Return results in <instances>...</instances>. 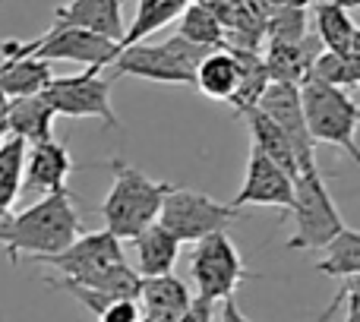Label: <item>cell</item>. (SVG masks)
<instances>
[{"label":"cell","instance_id":"obj_1","mask_svg":"<svg viewBox=\"0 0 360 322\" xmlns=\"http://www.w3.org/2000/svg\"><path fill=\"white\" fill-rule=\"evenodd\" d=\"M79 234L82 221L70 190L48 193L29 209L0 215V243H4L10 262H19V256H32L41 262L67 250Z\"/></svg>","mask_w":360,"mask_h":322},{"label":"cell","instance_id":"obj_2","mask_svg":"<svg viewBox=\"0 0 360 322\" xmlns=\"http://www.w3.org/2000/svg\"><path fill=\"white\" fill-rule=\"evenodd\" d=\"M108 171L114 174V183H111V190H108L105 202L98 205V212H101V218H105V228L111 231L117 240H133V237H139L149 224L158 221L162 202L174 183L146 177L136 165H130V161H124V158L108 161Z\"/></svg>","mask_w":360,"mask_h":322},{"label":"cell","instance_id":"obj_3","mask_svg":"<svg viewBox=\"0 0 360 322\" xmlns=\"http://www.w3.org/2000/svg\"><path fill=\"white\" fill-rule=\"evenodd\" d=\"M215 48L193 44L180 35H171L162 44H130L120 48L114 57V76H136L146 82H162V86H193L196 67L202 57Z\"/></svg>","mask_w":360,"mask_h":322},{"label":"cell","instance_id":"obj_4","mask_svg":"<svg viewBox=\"0 0 360 322\" xmlns=\"http://www.w3.org/2000/svg\"><path fill=\"white\" fill-rule=\"evenodd\" d=\"M291 215L294 234L288 237V250H323L345 228L342 212L329 196V186L316 165L300 167V174L294 177Z\"/></svg>","mask_w":360,"mask_h":322},{"label":"cell","instance_id":"obj_5","mask_svg":"<svg viewBox=\"0 0 360 322\" xmlns=\"http://www.w3.org/2000/svg\"><path fill=\"white\" fill-rule=\"evenodd\" d=\"M300 105L313 143L335 146L348 155L357 149L354 133L360 127V108L345 89L310 76L307 82H300Z\"/></svg>","mask_w":360,"mask_h":322},{"label":"cell","instance_id":"obj_6","mask_svg":"<svg viewBox=\"0 0 360 322\" xmlns=\"http://www.w3.org/2000/svg\"><path fill=\"white\" fill-rule=\"evenodd\" d=\"M117 41L105 35H95L86 29H73V25H51L44 35L32 38V41H4L0 44V57H38V60H73L82 67H111L117 57Z\"/></svg>","mask_w":360,"mask_h":322},{"label":"cell","instance_id":"obj_7","mask_svg":"<svg viewBox=\"0 0 360 322\" xmlns=\"http://www.w3.org/2000/svg\"><path fill=\"white\" fill-rule=\"evenodd\" d=\"M240 209H231L224 202H215L212 196L196 190H186V186H171L168 196L162 202L158 212V224H162L168 234H174L180 243H196L209 234L218 231H228V224L237 218Z\"/></svg>","mask_w":360,"mask_h":322},{"label":"cell","instance_id":"obj_8","mask_svg":"<svg viewBox=\"0 0 360 322\" xmlns=\"http://www.w3.org/2000/svg\"><path fill=\"white\" fill-rule=\"evenodd\" d=\"M190 278L199 291L196 297H205L212 304L234 297L240 281L247 278V269H243L240 250L234 247L228 231H218V234L196 240L193 262H190Z\"/></svg>","mask_w":360,"mask_h":322},{"label":"cell","instance_id":"obj_9","mask_svg":"<svg viewBox=\"0 0 360 322\" xmlns=\"http://www.w3.org/2000/svg\"><path fill=\"white\" fill-rule=\"evenodd\" d=\"M44 98L63 117H95L105 127H120L111 108V79L98 67H86L76 76H54L44 86Z\"/></svg>","mask_w":360,"mask_h":322},{"label":"cell","instance_id":"obj_10","mask_svg":"<svg viewBox=\"0 0 360 322\" xmlns=\"http://www.w3.org/2000/svg\"><path fill=\"white\" fill-rule=\"evenodd\" d=\"M41 262L57 269V278L82 285V281H89L92 275L114 266V262H124V247H120V240L108 228L105 231H82L67 250H60L57 256H48V259H41Z\"/></svg>","mask_w":360,"mask_h":322},{"label":"cell","instance_id":"obj_11","mask_svg":"<svg viewBox=\"0 0 360 322\" xmlns=\"http://www.w3.org/2000/svg\"><path fill=\"white\" fill-rule=\"evenodd\" d=\"M256 108L288 136L300 167L316 165V161H313V136H310V130H307L304 105H300V86H291V82H269Z\"/></svg>","mask_w":360,"mask_h":322},{"label":"cell","instance_id":"obj_12","mask_svg":"<svg viewBox=\"0 0 360 322\" xmlns=\"http://www.w3.org/2000/svg\"><path fill=\"white\" fill-rule=\"evenodd\" d=\"M294 202V180L275 165L272 158H266L259 149H250L247 158V177L243 186L237 190V196L231 199V209H243V205H269L278 212H291Z\"/></svg>","mask_w":360,"mask_h":322},{"label":"cell","instance_id":"obj_13","mask_svg":"<svg viewBox=\"0 0 360 322\" xmlns=\"http://www.w3.org/2000/svg\"><path fill=\"white\" fill-rule=\"evenodd\" d=\"M73 158L67 146H60L54 136L44 143L25 146V165H22V190L25 193H57L67 190V177L73 174Z\"/></svg>","mask_w":360,"mask_h":322},{"label":"cell","instance_id":"obj_14","mask_svg":"<svg viewBox=\"0 0 360 322\" xmlns=\"http://www.w3.org/2000/svg\"><path fill=\"white\" fill-rule=\"evenodd\" d=\"M54 25H73V29H86L95 35H105L120 44L124 38V13H120V0H70V4L54 10Z\"/></svg>","mask_w":360,"mask_h":322},{"label":"cell","instance_id":"obj_15","mask_svg":"<svg viewBox=\"0 0 360 322\" xmlns=\"http://www.w3.org/2000/svg\"><path fill=\"white\" fill-rule=\"evenodd\" d=\"M323 54V44L319 38L307 35L294 44H278V41H269L266 44V70H269V79L272 82H291V86H300L313 76V63L316 57Z\"/></svg>","mask_w":360,"mask_h":322},{"label":"cell","instance_id":"obj_16","mask_svg":"<svg viewBox=\"0 0 360 322\" xmlns=\"http://www.w3.org/2000/svg\"><path fill=\"white\" fill-rule=\"evenodd\" d=\"M190 300V288L174 272L143 278V288H139V310L152 322H177L186 313Z\"/></svg>","mask_w":360,"mask_h":322},{"label":"cell","instance_id":"obj_17","mask_svg":"<svg viewBox=\"0 0 360 322\" xmlns=\"http://www.w3.org/2000/svg\"><path fill=\"white\" fill-rule=\"evenodd\" d=\"M54 117V108L48 105L41 92L25 95V98H10V105H6V136L22 139L25 146L44 143V139H51Z\"/></svg>","mask_w":360,"mask_h":322},{"label":"cell","instance_id":"obj_18","mask_svg":"<svg viewBox=\"0 0 360 322\" xmlns=\"http://www.w3.org/2000/svg\"><path fill=\"white\" fill-rule=\"evenodd\" d=\"M136 240V275L139 278H155V275H171L177 266V253L184 243L177 240L174 234L162 228V224H149Z\"/></svg>","mask_w":360,"mask_h":322},{"label":"cell","instance_id":"obj_19","mask_svg":"<svg viewBox=\"0 0 360 322\" xmlns=\"http://www.w3.org/2000/svg\"><path fill=\"white\" fill-rule=\"evenodd\" d=\"M237 60V89L231 95L228 105L234 108L237 117L250 114L256 105H259L262 92L272 79H269V70H266V60H262L259 51H243V48H228Z\"/></svg>","mask_w":360,"mask_h":322},{"label":"cell","instance_id":"obj_20","mask_svg":"<svg viewBox=\"0 0 360 322\" xmlns=\"http://www.w3.org/2000/svg\"><path fill=\"white\" fill-rule=\"evenodd\" d=\"M54 79L48 60L38 57H0V92L6 98H25V95L44 92Z\"/></svg>","mask_w":360,"mask_h":322},{"label":"cell","instance_id":"obj_21","mask_svg":"<svg viewBox=\"0 0 360 322\" xmlns=\"http://www.w3.org/2000/svg\"><path fill=\"white\" fill-rule=\"evenodd\" d=\"M193 86L205 95V98L215 101H231L237 89V60L228 48H215L202 57V63L196 67L193 76Z\"/></svg>","mask_w":360,"mask_h":322},{"label":"cell","instance_id":"obj_22","mask_svg":"<svg viewBox=\"0 0 360 322\" xmlns=\"http://www.w3.org/2000/svg\"><path fill=\"white\" fill-rule=\"evenodd\" d=\"M243 120L250 124V133H253V146H256V149H259L266 158H272L291 180L297 177L300 165H297V155H294V146L288 143L285 133H281L278 127H275L272 120L259 111V108H253L250 114H243Z\"/></svg>","mask_w":360,"mask_h":322},{"label":"cell","instance_id":"obj_23","mask_svg":"<svg viewBox=\"0 0 360 322\" xmlns=\"http://www.w3.org/2000/svg\"><path fill=\"white\" fill-rule=\"evenodd\" d=\"M313 16H316V32L313 35L319 38L323 51H332V54H345L351 51V38H354V19H351L348 6L335 4V0H323V4L313 6Z\"/></svg>","mask_w":360,"mask_h":322},{"label":"cell","instance_id":"obj_24","mask_svg":"<svg viewBox=\"0 0 360 322\" xmlns=\"http://www.w3.org/2000/svg\"><path fill=\"white\" fill-rule=\"evenodd\" d=\"M190 4L193 0H139L136 16H133V22L124 29V38H120L117 48H130V44L143 41L152 32L165 29V25L174 22Z\"/></svg>","mask_w":360,"mask_h":322},{"label":"cell","instance_id":"obj_25","mask_svg":"<svg viewBox=\"0 0 360 322\" xmlns=\"http://www.w3.org/2000/svg\"><path fill=\"white\" fill-rule=\"evenodd\" d=\"M323 250H326V256L316 262V272L329 275V278L360 275V231L342 228Z\"/></svg>","mask_w":360,"mask_h":322},{"label":"cell","instance_id":"obj_26","mask_svg":"<svg viewBox=\"0 0 360 322\" xmlns=\"http://www.w3.org/2000/svg\"><path fill=\"white\" fill-rule=\"evenodd\" d=\"M22 165H25V143L16 136L0 139V215L13 209L16 196L22 193Z\"/></svg>","mask_w":360,"mask_h":322},{"label":"cell","instance_id":"obj_27","mask_svg":"<svg viewBox=\"0 0 360 322\" xmlns=\"http://www.w3.org/2000/svg\"><path fill=\"white\" fill-rule=\"evenodd\" d=\"M310 35V6H269L266 4V44H294Z\"/></svg>","mask_w":360,"mask_h":322},{"label":"cell","instance_id":"obj_28","mask_svg":"<svg viewBox=\"0 0 360 322\" xmlns=\"http://www.w3.org/2000/svg\"><path fill=\"white\" fill-rule=\"evenodd\" d=\"M177 35L186 38L193 44H202V48H224V29L215 16H212L205 6H199L193 0L184 13L177 16Z\"/></svg>","mask_w":360,"mask_h":322},{"label":"cell","instance_id":"obj_29","mask_svg":"<svg viewBox=\"0 0 360 322\" xmlns=\"http://www.w3.org/2000/svg\"><path fill=\"white\" fill-rule=\"evenodd\" d=\"M313 76L323 82H332L338 89H348V86H360V54H332V51H323L313 63Z\"/></svg>","mask_w":360,"mask_h":322},{"label":"cell","instance_id":"obj_30","mask_svg":"<svg viewBox=\"0 0 360 322\" xmlns=\"http://www.w3.org/2000/svg\"><path fill=\"white\" fill-rule=\"evenodd\" d=\"M143 310H139V300H111L105 310L98 313V322H139Z\"/></svg>","mask_w":360,"mask_h":322},{"label":"cell","instance_id":"obj_31","mask_svg":"<svg viewBox=\"0 0 360 322\" xmlns=\"http://www.w3.org/2000/svg\"><path fill=\"white\" fill-rule=\"evenodd\" d=\"M199 6H205V10L212 13V16L221 22V29L228 32L231 25H234V19L240 16V10H243V4L247 0H196Z\"/></svg>","mask_w":360,"mask_h":322},{"label":"cell","instance_id":"obj_32","mask_svg":"<svg viewBox=\"0 0 360 322\" xmlns=\"http://www.w3.org/2000/svg\"><path fill=\"white\" fill-rule=\"evenodd\" d=\"M338 297H345V304H348V316H345V322H360V275L345 278V291L338 294Z\"/></svg>","mask_w":360,"mask_h":322},{"label":"cell","instance_id":"obj_33","mask_svg":"<svg viewBox=\"0 0 360 322\" xmlns=\"http://www.w3.org/2000/svg\"><path fill=\"white\" fill-rule=\"evenodd\" d=\"M212 319H215V304L205 297H193L186 313L177 322H212Z\"/></svg>","mask_w":360,"mask_h":322},{"label":"cell","instance_id":"obj_34","mask_svg":"<svg viewBox=\"0 0 360 322\" xmlns=\"http://www.w3.org/2000/svg\"><path fill=\"white\" fill-rule=\"evenodd\" d=\"M221 319L218 322H250L247 316H243L240 310H237V304H234V297H228V300H221Z\"/></svg>","mask_w":360,"mask_h":322},{"label":"cell","instance_id":"obj_35","mask_svg":"<svg viewBox=\"0 0 360 322\" xmlns=\"http://www.w3.org/2000/svg\"><path fill=\"white\" fill-rule=\"evenodd\" d=\"M6 105H10V98L0 92V139L6 136Z\"/></svg>","mask_w":360,"mask_h":322},{"label":"cell","instance_id":"obj_36","mask_svg":"<svg viewBox=\"0 0 360 322\" xmlns=\"http://www.w3.org/2000/svg\"><path fill=\"white\" fill-rule=\"evenodd\" d=\"M269 6H310L313 0H266Z\"/></svg>","mask_w":360,"mask_h":322},{"label":"cell","instance_id":"obj_37","mask_svg":"<svg viewBox=\"0 0 360 322\" xmlns=\"http://www.w3.org/2000/svg\"><path fill=\"white\" fill-rule=\"evenodd\" d=\"M351 54H360V29H354V38H351Z\"/></svg>","mask_w":360,"mask_h":322},{"label":"cell","instance_id":"obj_38","mask_svg":"<svg viewBox=\"0 0 360 322\" xmlns=\"http://www.w3.org/2000/svg\"><path fill=\"white\" fill-rule=\"evenodd\" d=\"M335 4H342V6H348L351 10V6H360V0H335Z\"/></svg>","mask_w":360,"mask_h":322},{"label":"cell","instance_id":"obj_39","mask_svg":"<svg viewBox=\"0 0 360 322\" xmlns=\"http://www.w3.org/2000/svg\"><path fill=\"white\" fill-rule=\"evenodd\" d=\"M351 158H354V165L360 167V149H354V152H351Z\"/></svg>","mask_w":360,"mask_h":322},{"label":"cell","instance_id":"obj_40","mask_svg":"<svg viewBox=\"0 0 360 322\" xmlns=\"http://www.w3.org/2000/svg\"><path fill=\"white\" fill-rule=\"evenodd\" d=\"M329 316H332V310H326V313H323V319H319V322H326V319H329Z\"/></svg>","mask_w":360,"mask_h":322},{"label":"cell","instance_id":"obj_41","mask_svg":"<svg viewBox=\"0 0 360 322\" xmlns=\"http://www.w3.org/2000/svg\"><path fill=\"white\" fill-rule=\"evenodd\" d=\"M139 322H152V319H146V316H143V319H139Z\"/></svg>","mask_w":360,"mask_h":322}]
</instances>
